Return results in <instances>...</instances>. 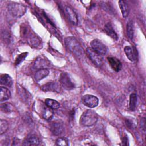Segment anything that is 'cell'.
I'll return each instance as SVG.
<instances>
[{
  "instance_id": "6da1fadb",
  "label": "cell",
  "mask_w": 146,
  "mask_h": 146,
  "mask_svg": "<svg viewBox=\"0 0 146 146\" xmlns=\"http://www.w3.org/2000/svg\"><path fill=\"white\" fill-rule=\"evenodd\" d=\"M65 45L67 50L78 58L84 55V50L78 40L73 36H68L65 39Z\"/></svg>"
},
{
  "instance_id": "7a4b0ae2",
  "label": "cell",
  "mask_w": 146,
  "mask_h": 146,
  "mask_svg": "<svg viewBox=\"0 0 146 146\" xmlns=\"http://www.w3.org/2000/svg\"><path fill=\"white\" fill-rule=\"evenodd\" d=\"M98 120L97 113L93 110H88L82 115L80 118V123L84 127H91L95 125Z\"/></svg>"
},
{
  "instance_id": "3957f363",
  "label": "cell",
  "mask_w": 146,
  "mask_h": 146,
  "mask_svg": "<svg viewBox=\"0 0 146 146\" xmlns=\"http://www.w3.org/2000/svg\"><path fill=\"white\" fill-rule=\"evenodd\" d=\"M7 7L10 13L13 16L17 18L22 17L26 11V8L24 5L15 2L9 3Z\"/></svg>"
},
{
  "instance_id": "277c9868",
  "label": "cell",
  "mask_w": 146,
  "mask_h": 146,
  "mask_svg": "<svg viewBox=\"0 0 146 146\" xmlns=\"http://www.w3.org/2000/svg\"><path fill=\"white\" fill-rule=\"evenodd\" d=\"M86 53L92 62L98 67H101L103 64L102 58L100 55L95 52L91 47L86 48Z\"/></svg>"
},
{
  "instance_id": "5b68a950",
  "label": "cell",
  "mask_w": 146,
  "mask_h": 146,
  "mask_svg": "<svg viewBox=\"0 0 146 146\" xmlns=\"http://www.w3.org/2000/svg\"><path fill=\"white\" fill-rule=\"evenodd\" d=\"M91 48L99 55H104L106 54L107 49L105 44L98 39H94L91 41Z\"/></svg>"
},
{
  "instance_id": "8992f818",
  "label": "cell",
  "mask_w": 146,
  "mask_h": 146,
  "mask_svg": "<svg viewBox=\"0 0 146 146\" xmlns=\"http://www.w3.org/2000/svg\"><path fill=\"white\" fill-rule=\"evenodd\" d=\"M82 100L86 106L91 108L96 107L99 104L98 98L92 95L87 94L84 95L82 98Z\"/></svg>"
},
{
  "instance_id": "52a82bcc",
  "label": "cell",
  "mask_w": 146,
  "mask_h": 146,
  "mask_svg": "<svg viewBox=\"0 0 146 146\" xmlns=\"http://www.w3.org/2000/svg\"><path fill=\"white\" fill-rule=\"evenodd\" d=\"M59 82L63 87L67 90L72 89L74 87V84L71 80L69 75L66 72H63L59 77Z\"/></svg>"
},
{
  "instance_id": "ba28073f",
  "label": "cell",
  "mask_w": 146,
  "mask_h": 146,
  "mask_svg": "<svg viewBox=\"0 0 146 146\" xmlns=\"http://www.w3.org/2000/svg\"><path fill=\"white\" fill-rule=\"evenodd\" d=\"M60 88V84L56 82H50L41 87V90L44 92H59Z\"/></svg>"
},
{
  "instance_id": "9c48e42d",
  "label": "cell",
  "mask_w": 146,
  "mask_h": 146,
  "mask_svg": "<svg viewBox=\"0 0 146 146\" xmlns=\"http://www.w3.org/2000/svg\"><path fill=\"white\" fill-rule=\"evenodd\" d=\"M50 129L52 134L58 136L62 133L64 127L63 124L61 122L56 121H53L50 124Z\"/></svg>"
},
{
  "instance_id": "30bf717a",
  "label": "cell",
  "mask_w": 146,
  "mask_h": 146,
  "mask_svg": "<svg viewBox=\"0 0 146 146\" xmlns=\"http://www.w3.org/2000/svg\"><path fill=\"white\" fill-rule=\"evenodd\" d=\"M66 13L68 16L69 21L74 25H77L78 23V18L76 13L70 6H66L65 8Z\"/></svg>"
},
{
  "instance_id": "8fae6325",
  "label": "cell",
  "mask_w": 146,
  "mask_h": 146,
  "mask_svg": "<svg viewBox=\"0 0 146 146\" xmlns=\"http://www.w3.org/2000/svg\"><path fill=\"white\" fill-rule=\"evenodd\" d=\"M108 61L112 68L116 72H119L122 68L121 62L115 57H108Z\"/></svg>"
},
{
  "instance_id": "7c38bea8",
  "label": "cell",
  "mask_w": 146,
  "mask_h": 146,
  "mask_svg": "<svg viewBox=\"0 0 146 146\" xmlns=\"http://www.w3.org/2000/svg\"><path fill=\"white\" fill-rule=\"evenodd\" d=\"M104 31H105L106 33L108 36H110L111 38H112V39H113L115 40H117L118 36H117L116 33L115 32V30L113 29V26L111 23L108 22L107 23H106L105 25Z\"/></svg>"
},
{
  "instance_id": "4fadbf2b",
  "label": "cell",
  "mask_w": 146,
  "mask_h": 146,
  "mask_svg": "<svg viewBox=\"0 0 146 146\" xmlns=\"http://www.w3.org/2000/svg\"><path fill=\"white\" fill-rule=\"evenodd\" d=\"M124 52L126 54L128 59L132 62L135 61L136 59V50L131 46H127L124 47Z\"/></svg>"
},
{
  "instance_id": "5bb4252c",
  "label": "cell",
  "mask_w": 146,
  "mask_h": 146,
  "mask_svg": "<svg viewBox=\"0 0 146 146\" xmlns=\"http://www.w3.org/2000/svg\"><path fill=\"white\" fill-rule=\"evenodd\" d=\"M49 74V70L47 68H41L36 71L34 75V79L36 82H39Z\"/></svg>"
},
{
  "instance_id": "9a60e30c",
  "label": "cell",
  "mask_w": 146,
  "mask_h": 146,
  "mask_svg": "<svg viewBox=\"0 0 146 146\" xmlns=\"http://www.w3.org/2000/svg\"><path fill=\"white\" fill-rule=\"evenodd\" d=\"M39 144V139L33 135L28 136L22 143L23 145H38Z\"/></svg>"
},
{
  "instance_id": "2e32d148",
  "label": "cell",
  "mask_w": 146,
  "mask_h": 146,
  "mask_svg": "<svg viewBox=\"0 0 146 146\" xmlns=\"http://www.w3.org/2000/svg\"><path fill=\"white\" fill-rule=\"evenodd\" d=\"M48 64L47 63V60L45 59H42V58H38L36 59L33 68L35 70H39L41 68H46V67L48 66Z\"/></svg>"
},
{
  "instance_id": "e0dca14e",
  "label": "cell",
  "mask_w": 146,
  "mask_h": 146,
  "mask_svg": "<svg viewBox=\"0 0 146 146\" xmlns=\"http://www.w3.org/2000/svg\"><path fill=\"white\" fill-rule=\"evenodd\" d=\"M0 83L2 85L10 87L13 84V79L9 75L4 74L1 76Z\"/></svg>"
},
{
  "instance_id": "ac0fdd59",
  "label": "cell",
  "mask_w": 146,
  "mask_h": 146,
  "mask_svg": "<svg viewBox=\"0 0 146 146\" xmlns=\"http://www.w3.org/2000/svg\"><path fill=\"white\" fill-rule=\"evenodd\" d=\"M11 93L10 91L5 87L0 88V101L3 102L9 99L10 98Z\"/></svg>"
},
{
  "instance_id": "d6986e66",
  "label": "cell",
  "mask_w": 146,
  "mask_h": 146,
  "mask_svg": "<svg viewBox=\"0 0 146 146\" xmlns=\"http://www.w3.org/2000/svg\"><path fill=\"white\" fill-rule=\"evenodd\" d=\"M42 117L47 120H50L53 116V112L51 110V108H49L48 107L44 106L43 107V111H42Z\"/></svg>"
},
{
  "instance_id": "ffe728a7",
  "label": "cell",
  "mask_w": 146,
  "mask_h": 146,
  "mask_svg": "<svg viewBox=\"0 0 146 146\" xmlns=\"http://www.w3.org/2000/svg\"><path fill=\"white\" fill-rule=\"evenodd\" d=\"M119 5L122 14V15L124 18H126L129 13V9L127 3L123 1H119Z\"/></svg>"
},
{
  "instance_id": "44dd1931",
  "label": "cell",
  "mask_w": 146,
  "mask_h": 146,
  "mask_svg": "<svg viewBox=\"0 0 146 146\" xmlns=\"http://www.w3.org/2000/svg\"><path fill=\"white\" fill-rule=\"evenodd\" d=\"M45 104L47 107L53 110L58 109L60 107L59 103L52 99H46L45 100Z\"/></svg>"
},
{
  "instance_id": "7402d4cb",
  "label": "cell",
  "mask_w": 146,
  "mask_h": 146,
  "mask_svg": "<svg viewBox=\"0 0 146 146\" xmlns=\"http://www.w3.org/2000/svg\"><path fill=\"white\" fill-rule=\"evenodd\" d=\"M127 34L128 37L130 39H132L134 34V28L133 22L131 19H129L127 24Z\"/></svg>"
},
{
  "instance_id": "603a6c76",
  "label": "cell",
  "mask_w": 146,
  "mask_h": 146,
  "mask_svg": "<svg viewBox=\"0 0 146 146\" xmlns=\"http://www.w3.org/2000/svg\"><path fill=\"white\" fill-rule=\"evenodd\" d=\"M136 103H137V95L135 93H132L129 96V109L131 111H135L136 107Z\"/></svg>"
},
{
  "instance_id": "cb8c5ba5",
  "label": "cell",
  "mask_w": 146,
  "mask_h": 146,
  "mask_svg": "<svg viewBox=\"0 0 146 146\" xmlns=\"http://www.w3.org/2000/svg\"><path fill=\"white\" fill-rule=\"evenodd\" d=\"M1 109L5 112H10L14 110V107L11 103H5L1 104Z\"/></svg>"
},
{
  "instance_id": "d4e9b609",
  "label": "cell",
  "mask_w": 146,
  "mask_h": 146,
  "mask_svg": "<svg viewBox=\"0 0 146 146\" xmlns=\"http://www.w3.org/2000/svg\"><path fill=\"white\" fill-rule=\"evenodd\" d=\"M8 127H9L8 122L5 120L1 119V120H0V134L2 135L5 132H6V131L8 129Z\"/></svg>"
},
{
  "instance_id": "484cf974",
  "label": "cell",
  "mask_w": 146,
  "mask_h": 146,
  "mask_svg": "<svg viewBox=\"0 0 146 146\" xmlns=\"http://www.w3.org/2000/svg\"><path fill=\"white\" fill-rule=\"evenodd\" d=\"M27 54H28L27 52H23V53H22V54L18 55V56H17V58L15 59V64L16 66L19 64L22 61L24 60V59L27 56Z\"/></svg>"
},
{
  "instance_id": "4316f807",
  "label": "cell",
  "mask_w": 146,
  "mask_h": 146,
  "mask_svg": "<svg viewBox=\"0 0 146 146\" xmlns=\"http://www.w3.org/2000/svg\"><path fill=\"white\" fill-rule=\"evenodd\" d=\"M56 144L58 145L66 146L68 145V140L66 137H59L56 141Z\"/></svg>"
}]
</instances>
